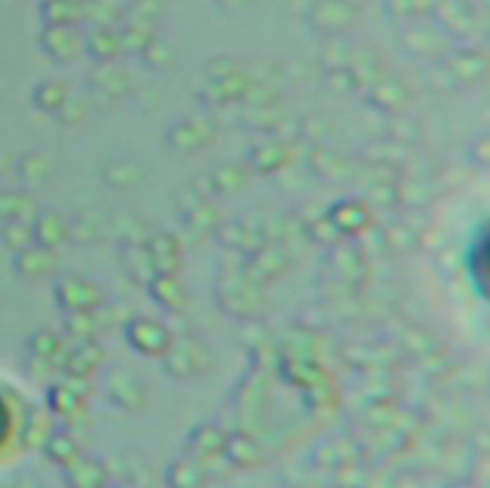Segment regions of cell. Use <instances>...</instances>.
I'll use <instances>...</instances> for the list:
<instances>
[{
	"label": "cell",
	"mask_w": 490,
	"mask_h": 488,
	"mask_svg": "<svg viewBox=\"0 0 490 488\" xmlns=\"http://www.w3.org/2000/svg\"><path fill=\"white\" fill-rule=\"evenodd\" d=\"M464 266L469 273L471 285L477 287L481 297H488V225L481 223L478 230H474L467 251H464Z\"/></svg>",
	"instance_id": "obj_1"
}]
</instances>
